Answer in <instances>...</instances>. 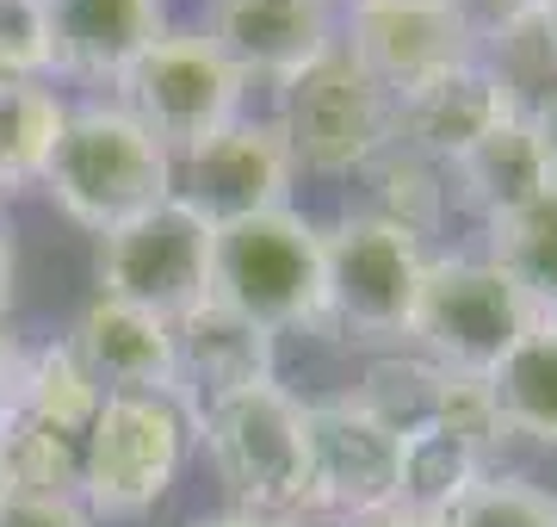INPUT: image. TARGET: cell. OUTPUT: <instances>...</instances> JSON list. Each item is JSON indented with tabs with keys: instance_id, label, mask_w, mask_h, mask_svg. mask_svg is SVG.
Here are the masks:
<instances>
[{
	"instance_id": "cell-1",
	"label": "cell",
	"mask_w": 557,
	"mask_h": 527,
	"mask_svg": "<svg viewBox=\"0 0 557 527\" xmlns=\"http://www.w3.org/2000/svg\"><path fill=\"white\" fill-rule=\"evenodd\" d=\"M38 186L81 230L106 236V230L156 211L161 199H174V156L124 106L87 100L62 112L57 149H50Z\"/></svg>"
},
{
	"instance_id": "cell-34",
	"label": "cell",
	"mask_w": 557,
	"mask_h": 527,
	"mask_svg": "<svg viewBox=\"0 0 557 527\" xmlns=\"http://www.w3.org/2000/svg\"><path fill=\"white\" fill-rule=\"evenodd\" d=\"M539 38L552 50V69H557V0H539Z\"/></svg>"
},
{
	"instance_id": "cell-2",
	"label": "cell",
	"mask_w": 557,
	"mask_h": 527,
	"mask_svg": "<svg viewBox=\"0 0 557 527\" xmlns=\"http://www.w3.org/2000/svg\"><path fill=\"white\" fill-rule=\"evenodd\" d=\"M193 441L230 490V508L255 515H298L310 508V416L304 397L278 379L218 397L193 416Z\"/></svg>"
},
{
	"instance_id": "cell-13",
	"label": "cell",
	"mask_w": 557,
	"mask_h": 527,
	"mask_svg": "<svg viewBox=\"0 0 557 527\" xmlns=\"http://www.w3.org/2000/svg\"><path fill=\"white\" fill-rule=\"evenodd\" d=\"M199 38L248 87H285L341 44V13L335 0H211Z\"/></svg>"
},
{
	"instance_id": "cell-12",
	"label": "cell",
	"mask_w": 557,
	"mask_h": 527,
	"mask_svg": "<svg viewBox=\"0 0 557 527\" xmlns=\"http://www.w3.org/2000/svg\"><path fill=\"white\" fill-rule=\"evenodd\" d=\"M341 50L359 69H372L391 94H409L458 62H471L478 38L465 32L453 0H347Z\"/></svg>"
},
{
	"instance_id": "cell-16",
	"label": "cell",
	"mask_w": 557,
	"mask_h": 527,
	"mask_svg": "<svg viewBox=\"0 0 557 527\" xmlns=\"http://www.w3.org/2000/svg\"><path fill=\"white\" fill-rule=\"evenodd\" d=\"M62 342L81 360V372L100 385V397H124V391L174 397V323H161L149 310L112 305L94 292V305L81 310Z\"/></svg>"
},
{
	"instance_id": "cell-15",
	"label": "cell",
	"mask_w": 557,
	"mask_h": 527,
	"mask_svg": "<svg viewBox=\"0 0 557 527\" xmlns=\"http://www.w3.org/2000/svg\"><path fill=\"white\" fill-rule=\"evenodd\" d=\"M278 379V335L223 305H199L174 323V404L199 416L218 397Z\"/></svg>"
},
{
	"instance_id": "cell-4",
	"label": "cell",
	"mask_w": 557,
	"mask_h": 527,
	"mask_svg": "<svg viewBox=\"0 0 557 527\" xmlns=\"http://www.w3.org/2000/svg\"><path fill=\"white\" fill-rule=\"evenodd\" d=\"M273 94V124L298 174H329V181L366 174L397 143V94L372 69H359L341 44Z\"/></svg>"
},
{
	"instance_id": "cell-7",
	"label": "cell",
	"mask_w": 557,
	"mask_h": 527,
	"mask_svg": "<svg viewBox=\"0 0 557 527\" xmlns=\"http://www.w3.org/2000/svg\"><path fill=\"white\" fill-rule=\"evenodd\" d=\"M428 243L416 230L347 211L322 230V273H329V323L354 329L366 342H403L416 323V298L428 280Z\"/></svg>"
},
{
	"instance_id": "cell-31",
	"label": "cell",
	"mask_w": 557,
	"mask_h": 527,
	"mask_svg": "<svg viewBox=\"0 0 557 527\" xmlns=\"http://www.w3.org/2000/svg\"><path fill=\"white\" fill-rule=\"evenodd\" d=\"M13 298H20V255H13V230L0 223V323L13 317Z\"/></svg>"
},
{
	"instance_id": "cell-33",
	"label": "cell",
	"mask_w": 557,
	"mask_h": 527,
	"mask_svg": "<svg viewBox=\"0 0 557 527\" xmlns=\"http://www.w3.org/2000/svg\"><path fill=\"white\" fill-rule=\"evenodd\" d=\"M354 527H440L428 515H409V508H391V515H372V522H354Z\"/></svg>"
},
{
	"instance_id": "cell-11",
	"label": "cell",
	"mask_w": 557,
	"mask_h": 527,
	"mask_svg": "<svg viewBox=\"0 0 557 527\" xmlns=\"http://www.w3.org/2000/svg\"><path fill=\"white\" fill-rule=\"evenodd\" d=\"M292 181H298V162L278 137V124L248 119V112L223 124L218 137H205L199 149L174 156V199L193 205L211 230L278 211L292 199Z\"/></svg>"
},
{
	"instance_id": "cell-8",
	"label": "cell",
	"mask_w": 557,
	"mask_h": 527,
	"mask_svg": "<svg viewBox=\"0 0 557 527\" xmlns=\"http://www.w3.org/2000/svg\"><path fill=\"white\" fill-rule=\"evenodd\" d=\"M211 243L218 230L180 199H161L156 211L119 223L100 236L94 285L100 298L131 310H149L161 323H180L199 305H211Z\"/></svg>"
},
{
	"instance_id": "cell-6",
	"label": "cell",
	"mask_w": 557,
	"mask_h": 527,
	"mask_svg": "<svg viewBox=\"0 0 557 527\" xmlns=\"http://www.w3.org/2000/svg\"><path fill=\"white\" fill-rule=\"evenodd\" d=\"M533 323H545V317L527 305V292L490 255H440V261H428V280H421L409 342H421V360L446 366V372L490 379L502 354Z\"/></svg>"
},
{
	"instance_id": "cell-10",
	"label": "cell",
	"mask_w": 557,
	"mask_h": 527,
	"mask_svg": "<svg viewBox=\"0 0 557 527\" xmlns=\"http://www.w3.org/2000/svg\"><path fill=\"white\" fill-rule=\"evenodd\" d=\"M310 416V508H329L341 522H372L403 503V428L379 409L347 397L304 404Z\"/></svg>"
},
{
	"instance_id": "cell-29",
	"label": "cell",
	"mask_w": 557,
	"mask_h": 527,
	"mask_svg": "<svg viewBox=\"0 0 557 527\" xmlns=\"http://www.w3.org/2000/svg\"><path fill=\"white\" fill-rule=\"evenodd\" d=\"M527 124H533V137H539V156H545V168H552V181H557V82L539 94V106L527 112Z\"/></svg>"
},
{
	"instance_id": "cell-14",
	"label": "cell",
	"mask_w": 557,
	"mask_h": 527,
	"mask_svg": "<svg viewBox=\"0 0 557 527\" xmlns=\"http://www.w3.org/2000/svg\"><path fill=\"white\" fill-rule=\"evenodd\" d=\"M520 112H527L520 94L502 82V69L478 50L471 62H458V69L434 75V82L397 94V143L440 168H453L478 137H490L496 124L520 119Z\"/></svg>"
},
{
	"instance_id": "cell-26",
	"label": "cell",
	"mask_w": 557,
	"mask_h": 527,
	"mask_svg": "<svg viewBox=\"0 0 557 527\" xmlns=\"http://www.w3.org/2000/svg\"><path fill=\"white\" fill-rule=\"evenodd\" d=\"M366 174H379V181H384V199L372 205V211H379V218H391V223H403V230H416V236H428V230H434L440 205H446V193H453L446 168L428 162V156H416V149H403V143H391V149H384Z\"/></svg>"
},
{
	"instance_id": "cell-19",
	"label": "cell",
	"mask_w": 557,
	"mask_h": 527,
	"mask_svg": "<svg viewBox=\"0 0 557 527\" xmlns=\"http://www.w3.org/2000/svg\"><path fill=\"white\" fill-rule=\"evenodd\" d=\"M483 385H490V404L502 416V434L557 446V323L527 329Z\"/></svg>"
},
{
	"instance_id": "cell-5",
	"label": "cell",
	"mask_w": 557,
	"mask_h": 527,
	"mask_svg": "<svg viewBox=\"0 0 557 527\" xmlns=\"http://www.w3.org/2000/svg\"><path fill=\"white\" fill-rule=\"evenodd\" d=\"M193 416L174 397L156 391H124L100 397L94 422L81 434V503L94 522H137L186 471Z\"/></svg>"
},
{
	"instance_id": "cell-30",
	"label": "cell",
	"mask_w": 557,
	"mask_h": 527,
	"mask_svg": "<svg viewBox=\"0 0 557 527\" xmlns=\"http://www.w3.org/2000/svg\"><path fill=\"white\" fill-rule=\"evenodd\" d=\"M20 372H25V347L7 335V323H0V416L13 409V397H20Z\"/></svg>"
},
{
	"instance_id": "cell-28",
	"label": "cell",
	"mask_w": 557,
	"mask_h": 527,
	"mask_svg": "<svg viewBox=\"0 0 557 527\" xmlns=\"http://www.w3.org/2000/svg\"><path fill=\"white\" fill-rule=\"evenodd\" d=\"M0 527H100L87 515L81 497H32V490H7Z\"/></svg>"
},
{
	"instance_id": "cell-9",
	"label": "cell",
	"mask_w": 557,
	"mask_h": 527,
	"mask_svg": "<svg viewBox=\"0 0 557 527\" xmlns=\"http://www.w3.org/2000/svg\"><path fill=\"white\" fill-rule=\"evenodd\" d=\"M119 94H124L119 106L168 149V156H186V149H199L205 137H218L223 124L242 119L248 82H242L199 32H161V38L124 69Z\"/></svg>"
},
{
	"instance_id": "cell-3",
	"label": "cell",
	"mask_w": 557,
	"mask_h": 527,
	"mask_svg": "<svg viewBox=\"0 0 557 527\" xmlns=\"http://www.w3.org/2000/svg\"><path fill=\"white\" fill-rule=\"evenodd\" d=\"M211 305L260 323L267 335L329 329L322 223H310L292 205L223 223L211 243Z\"/></svg>"
},
{
	"instance_id": "cell-22",
	"label": "cell",
	"mask_w": 557,
	"mask_h": 527,
	"mask_svg": "<svg viewBox=\"0 0 557 527\" xmlns=\"http://www.w3.org/2000/svg\"><path fill=\"white\" fill-rule=\"evenodd\" d=\"M0 471H7V490L81 497V434H62L38 416L7 409L0 416Z\"/></svg>"
},
{
	"instance_id": "cell-21",
	"label": "cell",
	"mask_w": 557,
	"mask_h": 527,
	"mask_svg": "<svg viewBox=\"0 0 557 527\" xmlns=\"http://www.w3.org/2000/svg\"><path fill=\"white\" fill-rule=\"evenodd\" d=\"M69 106L44 82H0V193L44 181V162L57 149Z\"/></svg>"
},
{
	"instance_id": "cell-17",
	"label": "cell",
	"mask_w": 557,
	"mask_h": 527,
	"mask_svg": "<svg viewBox=\"0 0 557 527\" xmlns=\"http://www.w3.org/2000/svg\"><path fill=\"white\" fill-rule=\"evenodd\" d=\"M50 25V75L124 82V69L168 32L161 0H44Z\"/></svg>"
},
{
	"instance_id": "cell-18",
	"label": "cell",
	"mask_w": 557,
	"mask_h": 527,
	"mask_svg": "<svg viewBox=\"0 0 557 527\" xmlns=\"http://www.w3.org/2000/svg\"><path fill=\"white\" fill-rule=\"evenodd\" d=\"M446 181H453V193L471 205L483 223H502V218H515L520 205H533L539 193L552 186V168H545L533 124H527V112H520V119L496 124L490 137L471 143V149L446 168Z\"/></svg>"
},
{
	"instance_id": "cell-24",
	"label": "cell",
	"mask_w": 557,
	"mask_h": 527,
	"mask_svg": "<svg viewBox=\"0 0 557 527\" xmlns=\"http://www.w3.org/2000/svg\"><path fill=\"white\" fill-rule=\"evenodd\" d=\"M13 409L62 428V434H87L94 409H100V385L81 372V360L69 354V342H50V347H38V354H25Z\"/></svg>"
},
{
	"instance_id": "cell-27",
	"label": "cell",
	"mask_w": 557,
	"mask_h": 527,
	"mask_svg": "<svg viewBox=\"0 0 557 527\" xmlns=\"http://www.w3.org/2000/svg\"><path fill=\"white\" fill-rule=\"evenodd\" d=\"M44 75H50L44 0H0V82H44Z\"/></svg>"
},
{
	"instance_id": "cell-20",
	"label": "cell",
	"mask_w": 557,
	"mask_h": 527,
	"mask_svg": "<svg viewBox=\"0 0 557 527\" xmlns=\"http://www.w3.org/2000/svg\"><path fill=\"white\" fill-rule=\"evenodd\" d=\"M483 255L527 292V305L545 323H557V181L533 205H520L515 218L490 223V248Z\"/></svg>"
},
{
	"instance_id": "cell-23",
	"label": "cell",
	"mask_w": 557,
	"mask_h": 527,
	"mask_svg": "<svg viewBox=\"0 0 557 527\" xmlns=\"http://www.w3.org/2000/svg\"><path fill=\"white\" fill-rule=\"evenodd\" d=\"M478 471H490V459H483V453H471L458 434H446V428H434V422L403 428V503L397 508L440 522V515H446V503H453V497L471 485Z\"/></svg>"
},
{
	"instance_id": "cell-35",
	"label": "cell",
	"mask_w": 557,
	"mask_h": 527,
	"mask_svg": "<svg viewBox=\"0 0 557 527\" xmlns=\"http://www.w3.org/2000/svg\"><path fill=\"white\" fill-rule=\"evenodd\" d=\"M0 503H7V471H0Z\"/></svg>"
},
{
	"instance_id": "cell-25",
	"label": "cell",
	"mask_w": 557,
	"mask_h": 527,
	"mask_svg": "<svg viewBox=\"0 0 557 527\" xmlns=\"http://www.w3.org/2000/svg\"><path fill=\"white\" fill-rule=\"evenodd\" d=\"M440 527H557V497L520 471H478L446 503Z\"/></svg>"
},
{
	"instance_id": "cell-32",
	"label": "cell",
	"mask_w": 557,
	"mask_h": 527,
	"mask_svg": "<svg viewBox=\"0 0 557 527\" xmlns=\"http://www.w3.org/2000/svg\"><path fill=\"white\" fill-rule=\"evenodd\" d=\"M193 527H304L298 515H255V508H223V515H205Z\"/></svg>"
}]
</instances>
